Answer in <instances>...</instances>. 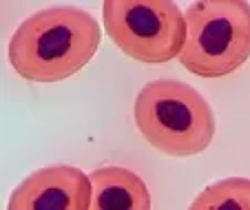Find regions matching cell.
Listing matches in <instances>:
<instances>
[{"label":"cell","instance_id":"obj_7","mask_svg":"<svg viewBox=\"0 0 250 210\" xmlns=\"http://www.w3.org/2000/svg\"><path fill=\"white\" fill-rule=\"evenodd\" d=\"M188 210H250V179H219L204 188Z\"/></svg>","mask_w":250,"mask_h":210},{"label":"cell","instance_id":"obj_5","mask_svg":"<svg viewBox=\"0 0 250 210\" xmlns=\"http://www.w3.org/2000/svg\"><path fill=\"white\" fill-rule=\"evenodd\" d=\"M91 177L76 166L56 164L27 175L9 197L7 210H89Z\"/></svg>","mask_w":250,"mask_h":210},{"label":"cell","instance_id":"obj_1","mask_svg":"<svg viewBox=\"0 0 250 210\" xmlns=\"http://www.w3.org/2000/svg\"><path fill=\"white\" fill-rule=\"evenodd\" d=\"M100 38V24L89 11L53 7L20 22L9 42V62L24 80L60 82L93 60Z\"/></svg>","mask_w":250,"mask_h":210},{"label":"cell","instance_id":"obj_4","mask_svg":"<svg viewBox=\"0 0 250 210\" xmlns=\"http://www.w3.org/2000/svg\"><path fill=\"white\" fill-rule=\"evenodd\" d=\"M102 22L124 56L146 64L180 58L186 18L170 0H106Z\"/></svg>","mask_w":250,"mask_h":210},{"label":"cell","instance_id":"obj_3","mask_svg":"<svg viewBox=\"0 0 250 210\" xmlns=\"http://www.w3.org/2000/svg\"><path fill=\"white\" fill-rule=\"evenodd\" d=\"M186 42L180 58L199 78L230 75L250 58V2L199 0L184 11Z\"/></svg>","mask_w":250,"mask_h":210},{"label":"cell","instance_id":"obj_2","mask_svg":"<svg viewBox=\"0 0 250 210\" xmlns=\"http://www.w3.org/2000/svg\"><path fill=\"white\" fill-rule=\"evenodd\" d=\"M142 137L170 157H193L210 146L217 122L208 100L180 80H153L135 98Z\"/></svg>","mask_w":250,"mask_h":210},{"label":"cell","instance_id":"obj_6","mask_svg":"<svg viewBox=\"0 0 250 210\" xmlns=\"http://www.w3.org/2000/svg\"><path fill=\"white\" fill-rule=\"evenodd\" d=\"M89 177V210H151V192L146 182L128 168L102 166Z\"/></svg>","mask_w":250,"mask_h":210}]
</instances>
